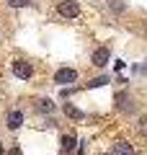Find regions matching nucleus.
I'll list each match as a JSON object with an SVG mask.
<instances>
[{
	"label": "nucleus",
	"instance_id": "obj_1",
	"mask_svg": "<svg viewBox=\"0 0 147 155\" xmlns=\"http://www.w3.org/2000/svg\"><path fill=\"white\" fill-rule=\"evenodd\" d=\"M114 106H116L119 114H126V116L137 111V101H134V96H132L126 88H121V91L114 93Z\"/></svg>",
	"mask_w": 147,
	"mask_h": 155
},
{
	"label": "nucleus",
	"instance_id": "obj_2",
	"mask_svg": "<svg viewBox=\"0 0 147 155\" xmlns=\"http://www.w3.org/2000/svg\"><path fill=\"white\" fill-rule=\"evenodd\" d=\"M54 11H57V16L65 18V21H75V18H80V3H77V0H60Z\"/></svg>",
	"mask_w": 147,
	"mask_h": 155
},
{
	"label": "nucleus",
	"instance_id": "obj_3",
	"mask_svg": "<svg viewBox=\"0 0 147 155\" xmlns=\"http://www.w3.org/2000/svg\"><path fill=\"white\" fill-rule=\"evenodd\" d=\"M52 80H54L57 85H62V88H67V85L77 83V70H75V67H60Z\"/></svg>",
	"mask_w": 147,
	"mask_h": 155
},
{
	"label": "nucleus",
	"instance_id": "obj_4",
	"mask_svg": "<svg viewBox=\"0 0 147 155\" xmlns=\"http://www.w3.org/2000/svg\"><path fill=\"white\" fill-rule=\"evenodd\" d=\"M11 70H13V75H16L18 80H31L34 78V65L28 60H13Z\"/></svg>",
	"mask_w": 147,
	"mask_h": 155
},
{
	"label": "nucleus",
	"instance_id": "obj_5",
	"mask_svg": "<svg viewBox=\"0 0 147 155\" xmlns=\"http://www.w3.org/2000/svg\"><path fill=\"white\" fill-rule=\"evenodd\" d=\"M23 122H26V114H23L21 109H11L5 114V127L11 129V132H16V129L23 127Z\"/></svg>",
	"mask_w": 147,
	"mask_h": 155
},
{
	"label": "nucleus",
	"instance_id": "obj_6",
	"mask_svg": "<svg viewBox=\"0 0 147 155\" xmlns=\"http://www.w3.org/2000/svg\"><path fill=\"white\" fill-rule=\"evenodd\" d=\"M75 147H77L75 132H65L60 137V155H72V153H75Z\"/></svg>",
	"mask_w": 147,
	"mask_h": 155
},
{
	"label": "nucleus",
	"instance_id": "obj_7",
	"mask_svg": "<svg viewBox=\"0 0 147 155\" xmlns=\"http://www.w3.org/2000/svg\"><path fill=\"white\" fill-rule=\"evenodd\" d=\"M109 60H111V49H109V47H96V49L90 52V62L96 67H106Z\"/></svg>",
	"mask_w": 147,
	"mask_h": 155
},
{
	"label": "nucleus",
	"instance_id": "obj_8",
	"mask_svg": "<svg viewBox=\"0 0 147 155\" xmlns=\"http://www.w3.org/2000/svg\"><path fill=\"white\" fill-rule=\"evenodd\" d=\"M34 111H36V114L49 116V114H54V111H57V104H54L52 98H39L36 104H34Z\"/></svg>",
	"mask_w": 147,
	"mask_h": 155
},
{
	"label": "nucleus",
	"instance_id": "obj_9",
	"mask_svg": "<svg viewBox=\"0 0 147 155\" xmlns=\"http://www.w3.org/2000/svg\"><path fill=\"white\" fill-rule=\"evenodd\" d=\"M109 155H134V145L126 142V140H119V142H114Z\"/></svg>",
	"mask_w": 147,
	"mask_h": 155
},
{
	"label": "nucleus",
	"instance_id": "obj_10",
	"mask_svg": "<svg viewBox=\"0 0 147 155\" xmlns=\"http://www.w3.org/2000/svg\"><path fill=\"white\" fill-rule=\"evenodd\" d=\"M62 109H65V114L70 116V119H77V122H80V119H85V114H83V111L77 109V106H72V104H65Z\"/></svg>",
	"mask_w": 147,
	"mask_h": 155
},
{
	"label": "nucleus",
	"instance_id": "obj_11",
	"mask_svg": "<svg viewBox=\"0 0 147 155\" xmlns=\"http://www.w3.org/2000/svg\"><path fill=\"white\" fill-rule=\"evenodd\" d=\"M134 129H137V134H139V137H147V114H142L139 119H137Z\"/></svg>",
	"mask_w": 147,
	"mask_h": 155
},
{
	"label": "nucleus",
	"instance_id": "obj_12",
	"mask_svg": "<svg viewBox=\"0 0 147 155\" xmlns=\"http://www.w3.org/2000/svg\"><path fill=\"white\" fill-rule=\"evenodd\" d=\"M106 83H109V78L101 75V78H93L90 83H85V85H88V88H101V85H106Z\"/></svg>",
	"mask_w": 147,
	"mask_h": 155
},
{
	"label": "nucleus",
	"instance_id": "obj_13",
	"mask_svg": "<svg viewBox=\"0 0 147 155\" xmlns=\"http://www.w3.org/2000/svg\"><path fill=\"white\" fill-rule=\"evenodd\" d=\"M5 3H8L11 8H28L34 0H5Z\"/></svg>",
	"mask_w": 147,
	"mask_h": 155
},
{
	"label": "nucleus",
	"instance_id": "obj_14",
	"mask_svg": "<svg viewBox=\"0 0 147 155\" xmlns=\"http://www.w3.org/2000/svg\"><path fill=\"white\" fill-rule=\"evenodd\" d=\"M109 8H111V11H116V13H124L126 11V5L121 3V0H109Z\"/></svg>",
	"mask_w": 147,
	"mask_h": 155
},
{
	"label": "nucleus",
	"instance_id": "obj_15",
	"mask_svg": "<svg viewBox=\"0 0 147 155\" xmlns=\"http://www.w3.org/2000/svg\"><path fill=\"white\" fill-rule=\"evenodd\" d=\"M5 155H23V153H21V147H18V145H13V147H11V150H8V153H5Z\"/></svg>",
	"mask_w": 147,
	"mask_h": 155
},
{
	"label": "nucleus",
	"instance_id": "obj_16",
	"mask_svg": "<svg viewBox=\"0 0 147 155\" xmlns=\"http://www.w3.org/2000/svg\"><path fill=\"white\" fill-rule=\"evenodd\" d=\"M0 155H5V150H3V142H0Z\"/></svg>",
	"mask_w": 147,
	"mask_h": 155
}]
</instances>
